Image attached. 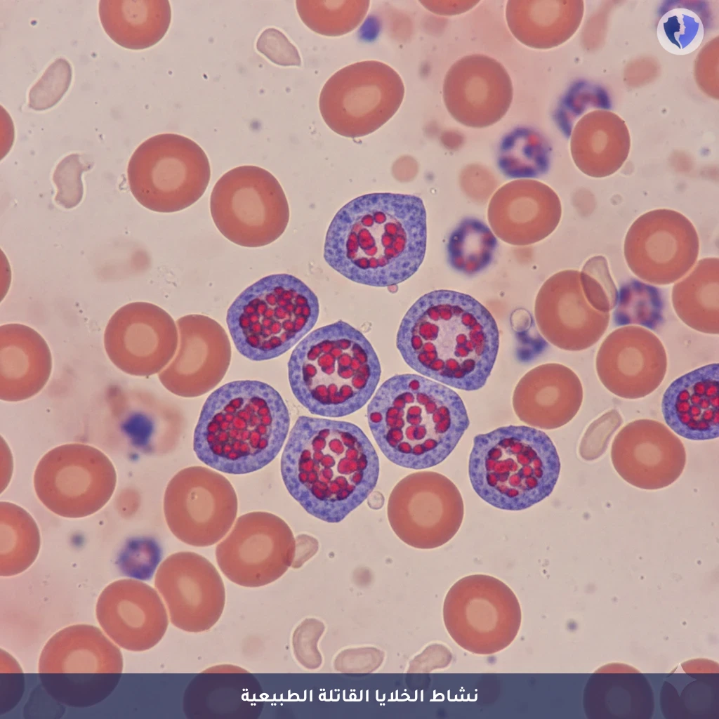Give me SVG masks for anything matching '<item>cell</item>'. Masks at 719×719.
I'll return each mask as SVG.
<instances>
[{
  "label": "cell",
  "instance_id": "1",
  "mask_svg": "<svg viewBox=\"0 0 719 719\" xmlns=\"http://www.w3.org/2000/svg\"><path fill=\"white\" fill-rule=\"evenodd\" d=\"M426 212L413 194L370 193L345 204L328 228L324 258L345 278L385 287L410 278L425 257Z\"/></svg>",
  "mask_w": 719,
  "mask_h": 719
},
{
  "label": "cell",
  "instance_id": "2",
  "mask_svg": "<svg viewBox=\"0 0 719 719\" xmlns=\"http://www.w3.org/2000/svg\"><path fill=\"white\" fill-rule=\"evenodd\" d=\"M281 473L289 493L305 510L336 523L371 493L378 479L379 460L357 426L301 416L284 447Z\"/></svg>",
  "mask_w": 719,
  "mask_h": 719
},
{
  "label": "cell",
  "instance_id": "3",
  "mask_svg": "<svg viewBox=\"0 0 719 719\" xmlns=\"http://www.w3.org/2000/svg\"><path fill=\"white\" fill-rule=\"evenodd\" d=\"M405 362L420 375L459 390L484 385L499 345L497 324L470 295L446 289L428 292L408 309L397 334Z\"/></svg>",
  "mask_w": 719,
  "mask_h": 719
},
{
  "label": "cell",
  "instance_id": "4",
  "mask_svg": "<svg viewBox=\"0 0 719 719\" xmlns=\"http://www.w3.org/2000/svg\"><path fill=\"white\" fill-rule=\"evenodd\" d=\"M367 415L372 436L385 457L416 470L446 459L470 424L454 390L414 374L385 381L370 400Z\"/></svg>",
  "mask_w": 719,
  "mask_h": 719
},
{
  "label": "cell",
  "instance_id": "5",
  "mask_svg": "<svg viewBox=\"0 0 719 719\" xmlns=\"http://www.w3.org/2000/svg\"><path fill=\"white\" fill-rule=\"evenodd\" d=\"M290 416L279 393L258 381H237L214 390L193 436L198 459L218 471L243 475L269 464L287 437Z\"/></svg>",
  "mask_w": 719,
  "mask_h": 719
},
{
  "label": "cell",
  "instance_id": "6",
  "mask_svg": "<svg viewBox=\"0 0 719 719\" xmlns=\"http://www.w3.org/2000/svg\"><path fill=\"white\" fill-rule=\"evenodd\" d=\"M381 373L370 342L343 321L306 335L288 363L297 400L311 414L326 418L345 416L363 407L378 388Z\"/></svg>",
  "mask_w": 719,
  "mask_h": 719
},
{
  "label": "cell",
  "instance_id": "7",
  "mask_svg": "<svg viewBox=\"0 0 719 719\" xmlns=\"http://www.w3.org/2000/svg\"><path fill=\"white\" fill-rule=\"evenodd\" d=\"M560 472L550 438L525 426H508L473 439L468 476L475 492L506 510L527 509L548 497Z\"/></svg>",
  "mask_w": 719,
  "mask_h": 719
},
{
  "label": "cell",
  "instance_id": "8",
  "mask_svg": "<svg viewBox=\"0 0 719 719\" xmlns=\"http://www.w3.org/2000/svg\"><path fill=\"white\" fill-rule=\"evenodd\" d=\"M318 299L289 274L264 277L230 306L226 322L237 350L253 361L277 357L298 344L315 325Z\"/></svg>",
  "mask_w": 719,
  "mask_h": 719
},
{
  "label": "cell",
  "instance_id": "9",
  "mask_svg": "<svg viewBox=\"0 0 719 719\" xmlns=\"http://www.w3.org/2000/svg\"><path fill=\"white\" fill-rule=\"evenodd\" d=\"M130 190L144 207L160 213L181 211L205 192L211 177L209 159L194 140L163 133L142 143L128 161Z\"/></svg>",
  "mask_w": 719,
  "mask_h": 719
},
{
  "label": "cell",
  "instance_id": "10",
  "mask_svg": "<svg viewBox=\"0 0 719 719\" xmlns=\"http://www.w3.org/2000/svg\"><path fill=\"white\" fill-rule=\"evenodd\" d=\"M215 225L230 242L245 247H260L285 231L289 208L276 178L256 166L234 168L215 184L210 197Z\"/></svg>",
  "mask_w": 719,
  "mask_h": 719
},
{
  "label": "cell",
  "instance_id": "11",
  "mask_svg": "<svg viewBox=\"0 0 719 719\" xmlns=\"http://www.w3.org/2000/svg\"><path fill=\"white\" fill-rule=\"evenodd\" d=\"M445 628L461 648L489 655L508 647L522 621L520 602L500 579L486 574L464 576L449 588L442 609Z\"/></svg>",
  "mask_w": 719,
  "mask_h": 719
},
{
  "label": "cell",
  "instance_id": "12",
  "mask_svg": "<svg viewBox=\"0 0 719 719\" xmlns=\"http://www.w3.org/2000/svg\"><path fill=\"white\" fill-rule=\"evenodd\" d=\"M404 96V83L393 68L383 62L366 60L335 72L321 91L319 107L334 132L359 138L390 119Z\"/></svg>",
  "mask_w": 719,
  "mask_h": 719
},
{
  "label": "cell",
  "instance_id": "13",
  "mask_svg": "<svg viewBox=\"0 0 719 719\" xmlns=\"http://www.w3.org/2000/svg\"><path fill=\"white\" fill-rule=\"evenodd\" d=\"M117 484L110 459L100 449L82 443L56 447L43 456L34 474L40 501L53 513L81 518L100 510Z\"/></svg>",
  "mask_w": 719,
  "mask_h": 719
},
{
  "label": "cell",
  "instance_id": "14",
  "mask_svg": "<svg viewBox=\"0 0 719 719\" xmlns=\"http://www.w3.org/2000/svg\"><path fill=\"white\" fill-rule=\"evenodd\" d=\"M387 515L395 534L406 544L433 549L449 542L464 517L462 496L444 475L418 471L408 475L393 489Z\"/></svg>",
  "mask_w": 719,
  "mask_h": 719
},
{
  "label": "cell",
  "instance_id": "15",
  "mask_svg": "<svg viewBox=\"0 0 719 719\" xmlns=\"http://www.w3.org/2000/svg\"><path fill=\"white\" fill-rule=\"evenodd\" d=\"M232 484L216 470L190 466L169 481L164 497L166 524L180 541L197 547L212 546L229 532L237 513Z\"/></svg>",
  "mask_w": 719,
  "mask_h": 719
},
{
  "label": "cell",
  "instance_id": "16",
  "mask_svg": "<svg viewBox=\"0 0 719 719\" xmlns=\"http://www.w3.org/2000/svg\"><path fill=\"white\" fill-rule=\"evenodd\" d=\"M296 540L284 520L268 512L241 515L218 544L216 558L223 574L242 586H263L292 566Z\"/></svg>",
  "mask_w": 719,
  "mask_h": 719
},
{
  "label": "cell",
  "instance_id": "17",
  "mask_svg": "<svg viewBox=\"0 0 719 719\" xmlns=\"http://www.w3.org/2000/svg\"><path fill=\"white\" fill-rule=\"evenodd\" d=\"M624 253L631 270L656 285L672 284L686 275L699 253L691 221L671 209L649 211L638 217L625 237Z\"/></svg>",
  "mask_w": 719,
  "mask_h": 719
},
{
  "label": "cell",
  "instance_id": "18",
  "mask_svg": "<svg viewBox=\"0 0 719 719\" xmlns=\"http://www.w3.org/2000/svg\"><path fill=\"white\" fill-rule=\"evenodd\" d=\"M122 668V655L114 642L97 627L84 624L68 626L53 635L39 661L41 677L79 695L111 688L117 679L108 678L120 675Z\"/></svg>",
  "mask_w": 719,
  "mask_h": 719
},
{
  "label": "cell",
  "instance_id": "19",
  "mask_svg": "<svg viewBox=\"0 0 719 719\" xmlns=\"http://www.w3.org/2000/svg\"><path fill=\"white\" fill-rule=\"evenodd\" d=\"M178 333L173 318L160 307L133 302L121 307L110 319L104 347L113 364L136 376L162 371L173 357Z\"/></svg>",
  "mask_w": 719,
  "mask_h": 719
},
{
  "label": "cell",
  "instance_id": "20",
  "mask_svg": "<svg viewBox=\"0 0 719 719\" xmlns=\"http://www.w3.org/2000/svg\"><path fill=\"white\" fill-rule=\"evenodd\" d=\"M154 586L170 621L180 630L208 631L223 614V581L215 566L197 553L183 551L167 557L157 569Z\"/></svg>",
  "mask_w": 719,
  "mask_h": 719
},
{
  "label": "cell",
  "instance_id": "21",
  "mask_svg": "<svg viewBox=\"0 0 719 719\" xmlns=\"http://www.w3.org/2000/svg\"><path fill=\"white\" fill-rule=\"evenodd\" d=\"M176 352L158 377L169 391L195 397L213 389L225 376L231 360V345L223 327L202 315H188L176 322Z\"/></svg>",
  "mask_w": 719,
  "mask_h": 719
},
{
  "label": "cell",
  "instance_id": "22",
  "mask_svg": "<svg viewBox=\"0 0 719 719\" xmlns=\"http://www.w3.org/2000/svg\"><path fill=\"white\" fill-rule=\"evenodd\" d=\"M667 355L661 340L649 329L628 325L611 332L595 358L598 377L612 394L635 400L653 393L666 374Z\"/></svg>",
  "mask_w": 719,
  "mask_h": 719
},
{
  "label": "cell",
  "instance_id": "23",
  "mask_svg": "<svg viewBox=\"0 0 719 719\" xmlns=\"http://www.w3.org/2000/svg\"><path fill=\"white\" fill-rule=\"evenodd\" d=\"M613 466L630 484L643 489L666 487L682 474L686 451L667 426L652 419H638L623 427L611 449Z\"/></svg>",
  "mask_w": 719,
  "mask_h": 719
},
{
  "label": "cell",
  "instance_id": "24",
  "mask_svg": "<svg viewBox=\"0 0 719 719\" xmlns=\"http://www.w3.org/2000/svg\"><path fill=\"white\" fill-rule=\"evenodd\" d=\"M443 100L451 116L460 124L484 128L501 120L513 100L510 77L496 60L482 54L466 55L447 71Z\"/></svg>",
  "mask_w": 719,
  "mask_h": 719
},
{
  "label": "cell",
  "instance_id": "25",
  "mask_svg": "<svg viewBox=\"0 0 719 719\" xmlns=\"http://www.w3.org/2000/svg\"><path fill=\"white\" fill-rule=\"evenodd\" d=\"M95 612L105 633L119 647L133 652L155 646L169 625L168 612L159 593L136 579L118 580L105 587Z\"/></svg>",
  "mask_w": 719,
  "mask_h": 719
},
{
  "label": "cell",
  "instance_id": "26",
  "mask_svg": "<svg viewBox=\"0 0 719 719\" xmlns=\"http://www.w3.org/2000/svg\"><path fill=\"white\" fill-rule=\"evenodd\" d=\"M534 316L542 336L558 348L580 351L595 344L607 330L609 312L594 309L587 301L579 272H562L537 296Z\"/></svg>",
  "mask_w": 719,
  "mask_h": 719
},
{
  "label": "cell",
  "instance_id": "27",
  "mask_svg": "<svg viewBox=\"0 0 719 719\" xmlns=\"http://www.w3.org/2000/svg\"><path fill=\"white\" fill-rule=\"evenodd\" d=\"M583 398L579 376L563 364L548 363L520 378L513 392V407L518 418L530 427L553 430L576 415Z\"/></svg>",
  "mask_w": 719,
  "mask_h": 719
},
{
  "label": "cell",
  "instance_id": "28",
  "mask_svg": "<svg viewBox=\"0 0 719 719\" xmlns=\"http://www.w3.org/2000/svg\"><path fill=\"white\" fill-rule=\"evenodd\" d=\"M719 367L706 364L674 380L662 397L661 412L677 435L695 441L719 435Z\"/></svg>",
  "mask_w": 719,
  "mask_h": 719
},
{
  "label": "cell",
  "instance_id": "29",
  "mask_svg": "<svg viewBox=\"0 0 719 719\" xmlns=\"http://www.w3.org/2000/svg\"><path fill=\"white\" fill-rule=\"evenodd\" d=\"M52 370L46 341L34 329L21 324L0 327V399L19 402L39 393Z\"/></svg>",
  "mask_w": 719,
  "mask_h": 719
},
{
  "label": "cell",
  "instance_id": "30",
  "mask_svg": "<svg viewBox=\"0 0 719 719\" xmlns=\"http://www.w3.org/2000/svg\"><path fill=\"white\" fill-rule=\"evenodd\" d=\"M100 404L104 418L127 442L146 451L159 447L166 415L155 396L142 389L111 385Z\"/></svg>",
  "mask_w": 719,
  "mask_h": 719
},
{
  "label": "cell",
  "instance_id": "31",
  "mask_svg": "<svg viewBox=\"0 0 719 719\" xmlns=\"http://www.w3.org/2000/svg\"><path fill=\"white\" fill-rule=\"evenodd\" d=\"M98 13L110 38L131 50L147 48L158 43L171 19L168 0H101Z\"/></svg>",
  "mask_w": 719,
  "mask_h": 719
},
{
  "label": "cell",
  "instance_id": "32",
  "mask_svg": "<svg viewBox=\"0 0 719 719\" xmlns=\"http://www.w3.org/2000/svg\"><path fill=\"white\" fill-rule=\"evenodd\" d=\"M674 310L689 327L707 334L719 333V259H701L673 287Z\"/></svg>",
  "mask_w": 719,
  "mask_h": 719
},
{
  "label": "cell",
  "instance_id": "33",
  "mask_svg": "<svg viewBox=\"0 0 719 719\" xmlns=\"http://www.w3.org/2000/svg\"><path fill=\"white\" fill-rule=\"evenodd\" d=\"M40 548V534L32 515L20 506L0 503V574H18L36 560Z\"/></svg>",
  "mask_w": 719,
  "mask_h": 719
},
{
  "label": "cell",
  "instance_id": "34",
  "mask_svg": "<svg viewBox=\"0 0 719 719\" xmlns=\"http://www.w3.org/2000/svg\"><path fill=\"white\" fill-rule=\"evenodd\" d=\"M506 18L513 35L533 48L546 49L561 39V7L546 0L508 1Z\"/></svg>",
  "mask_w": 719,
  "mask_h": 719
},
{
  "label": "cell",
  "instance_id": "35",
  "mask_svg": "<svg viewBox=\"0 0 719 719\" xmlns=\"http://www.w3.org/2000/svg\"><path fill=\"white\" fill-rule=\"evenodd\" d=\"M550 150L545 138L534 129L518 128L501 143L498 164L509 178H536L549 166Z\"/></svg>",
  "mask_w": 719,
  "mask_h": 719
},
{
  "label": "cell",
  "instance_id": "36",
  "mask_svg": "<svg viewBox=\"0 0 719 719\" xmlns=\"http://www.w3.org/2000/svg\"><path fill=\"white\" fill-rule=\"evenodd\" d=\"M496 246L497 240L484 223L475 218L466 219L449 236V263L460 272L477 274L491 263Z\"/></svg>",
  "mask_w": 719,
  "mask_h": 719
},
{
  "label": "cell",
  "instance_id": "37",
  "mask_svg": "<svg viewBox=\"0 0 719 719\" xmlns=\"http://www.w3.org/2000/svg\"><path fill=\"white\" fill-rule=\"evenodd\" d=\"M296 9L303 23L324 36L338 37L357 28L369 8L367 0H298Z\"/></svg>",
  "mask_w": 719,
  "mask_h": 719
},
{
  "label": "cell",
  "instance_id": "38",
  "mask_svg": "<svg viewBox=\"0 0 719 719\" xmlns=\"http://www.w3.org/2000/svg\"><path fill=\"white\" fill-rule=\"evenodd\" d=\"M613 312L617 326H639L655 329L664 319V300L659 289L638 279H631L618 291Z\"/></svg>",
  "mask_w": 719,
  "mask_h": 719
},
{
  "label": "cell",
  "instance_id": "39",
  "mask_svg": "<svg viewBox=\"0 0 719 719\" xmlns=\"http://www.w3.org/2000/svg\"><path fill=\"white\" fill-rule=\"evenodd\" d=\"M656 34L665 51L675 55H685L700 46L705 30L698 14L689 8L677 7L660 18Z\"/></svg>",
  "mask_w": 719,
  "mask_h": 719
},
{
  "label": "cell",
  "instance_id": "40",
  "mask_svg": "<svg viewBox=\"0 0 719 719\" xmlns=\"http://www.w3.org/2000/svg\"><path fill=\"white\" fill-rule=\"evenodd\" d=\"M579 274L581 288L589 304L602 312L613 310L617 301L618 289L607 259L602 256L589 258Z\"/></svg>",
  "mask_w": 719,
  "mask_h": 719
},
{
  "label": "cell",
  "instance_id": "41",
  "mask_svg": "<svg viewBox=\"0 0 719 719\" xmlns=\"http://www.w3.org/2000/svg\"><path fill=\"white\" fill-rule=\"evenodd\" d=\"M72 77V70L70 62L65 58L56 59L30 88L28 106L37 111L53 107L67 91Z\"/></svg>",
  "mask_w": 719,
  "mask_h": 719
},
{
  "label": "cell",
  "instance_id": "42",
  "mask_svg": "<svg viewBox=\"0 0 719 719\" xmlns=\"http://www.w3.org/2000/svg\"><path fill=\"white\" fill-rule=\"evenodd\" d=\"M161 558V550L153 539H143L132 546V550L124 553L119 560L124 574L139 580H149L153 576Z\"/></svg>",
  "mask_w": 719,
  "mask_h": 719
},
{
  "label": "cell",
  "instance_id": "43",
  "mask_svg": "<svg viewBox=\"0 0 719 719\" xmlns=\"http://www.w3.org/2000/svg\"><path fill=\"white\" fill-rule=\"evenodd\" d=\"M256 48L275 64L282 66L301 65L297 48L282 32L275 28L265 29L260 34Z\"/></svg>",
  "mask_w": 719,
  "mask_h": 719
},
{
  "label": "cell",
  "instance_id": "44",
  "mask_svg": "<svg viewBox=\"0 0 719 719\" xmlns=\"http://www.w3.org/2000/svg\"><path fill=\"white\" fill-rule=\"evenodd\" d=\"M315 619H306L294 631L292 646L296 659L308 668H314L321 664V655L317 650V642L324 631L321 622Z\"/></svg>",
  "mask_w": 719,
  "mask_h": 719
},
{
  "label": "cell",
  "instance_id": "45",
  "mask_svg": "<svg viewBox=\"0 0 719 719\" xmlns=\"http://www.w3.org/2000/svg\"><path fill=\"white\" fill-rule=\"evenodd\" d=\"M622 418L616 409H611L594 421L588 428L580 445V451L591 446L606 444L620 426Z\"/></svg>",
  "mask_w": 719,
  "mask_h": 719
},
{
  "label": "cell",
  "instance_id": "46",
  "mask_svg": "<svg viewBox=\"0 0 719 719\" xmlns=\"http://www.w3.org/2000/svg\"><path fill=\"white\" fill-rule=\"evenodd\" d=\"M479 1H423L421 3L431 12L439 15H456L466 12Z\"/></svg>",
  "mask_w": 719,
  "mask_h": 719
}]
</instances>
